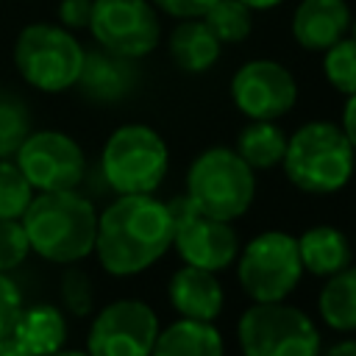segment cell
Wrapping results in <instances>:
<instances>
[{"instance_id": "obj_1", "label": "cell", "mask_w": 356, "mask_h": 356, "mask_svg": "<svg viewBox=\"0 0 356 356\" xmlns=\"http://www.w3.org/2000/svg\"><path fill=\"white\" fill-rule=\"evenodd\" d=\"M172 217L153 195H117L97 214L95 250L111 275H136L153 267L172 248Z\"/></svg>"}, {"instance_id": "obj_2", "label": "cell", "mask_w": 356, "mask_h": 356, "mask_svg": "<svg viewBox=\"0 0 356 356\" xmlns=\"http://www.w3.org/2000/svg\"><path fill=\"white\" fill-rule=\"evenodd\" d=\"M28 245L47 261L75 264L95 250L97 211L75 189L39 192L19 217Z\"/></svg>"}, {"instance_id": "obj_3", "label": "cell", "mask_w": 356, "mask_h": 356, "mask_svg": "<svg viewBox=\"0 0 356 356\" xmlns=\"http://www.w3.org/2000/svg\"><path fill=\"white\" fill-rule=\"evenodd\" d=\"M281 167L292 186L306 195L339 192L356 167V150L345 131L328 120L303 122L289 139Z\"/></svg>"}, {"instance_id": "obj_4", "label": "cell", "mask_w": 356, "mask_h": 356, "mask_svg": "<svg viewBox=\"0 0 356 356\" xmlns=\"http://www.w3.org/2000/svg\"><path fill=\"white\" fill-rule=\"evenodd\" d=\"M186 195L195 209L214 220L242 217L256 197V175L234 147H206L186 170Z\"/></svg>"}, {"instance_id": "obj_5", "label": "cell", "mask_w": 356, "mask_h": 356, "mask_svg": "<svg viewBox=\"0 0 356 356\" xmlns=\"http://www.w3.org/2000/svg\"><path fill=\"white\" fill-rule=\"evenodd\" d=\"M170 170V150L161 134L145 122H128L108 134L100 153V172L117 195H153Z\"/></svg>"}, {"instance_id": "obj_6", "label": "cell", "mask_w": 356, "mask_h": 356, "mask_svg": "<svg viewBox=\"0 0 356 356\" xmlns=\"http://www.w3.org/2000/svg\"><path fill=\"white\" fill-rule=\"evenodd\" d=\"M83 53L86 47L64 25L31 22L17 33L14 67L28 86L47 95H58L75 86Z\"/></svg>"}, {"instance_id": "obj_7", "label": "cell", "mask_w": 356, "mask_h": 356, "mask_svg": "<svg viewBox=\"0 0 356 356\" xmlns=\"http://www.w3.org/2000/svg\"><path fill=\"white\" fill-rule=\"evenodd\" d=\"M303 278L298 236L261 231L236 253V281L253 303L286 300Z\"/></svg>"}, {"instance_id": "obj_8", "label": "cell", "mask_w": 356, "mask_h": 356, "mask_svg": "<svg viewBox=\"0 0 356 356\" xmlns=\"http://www.w3.org/2000/svg\"><path fill=\"white\" fill-rule=\"evenodd\" d=\"M242 356H320V331L306 312L278 303H253L236 323Z\"/></svg>"}, {"instance_id": "obj_9", "label": "cell", "mask_w": 356, "mask_h": 356, "mask_svg": "<svg viewBox=\"0 0 356 356\" xmlns=\"http://www.w3.org/2000/svg\"><path fill=\"white\" fill-rule=\"evenodd\" d=\"M89 33L97 47L139 61L159 47L161 19L150 0H92Z\"/></svg>"}, {"instance_id": "obj_10", "label": "cell", "mask_w": 356, "mask_h": 356, "mask_svg": "<svg viewBox=\"0 0 356 356\" xmlns=\"http://www.w3.org/2000/svg\"><path fill=\"white\" fill-rule=\"evenodd\" d=\"M17 167L39 192L78 189L86 178V156L64 131H31L14 153Z\"/></svg>"}, {"instance_id": "obj_11", "label": "cell", "mask_w": 356, "mask_h": 356, "mask_svg": "<svg viewBox=\"0 0 356 356\" xmlns=\"http://www.w3.org/2000/svg\"><path fill=\"white\" fill-rule=\"evenodd\" d=\"M159 337V317L145 300L122 298L103 306L86 337L89 356H150Z\"/></svg>"}, {"instance_id": "obj_12", "label": "cell", "mask_w": 356, "mask_h": 356, "mask_svg": "<svg viewBox=\"0 0 356 356\" xmlns=\"http://www.w3.org/2000/svg\"><path fill=\"white\" fill-rule=\"evenodd\" d=\"M231 100L248 120H278L298 103V81L281 61L250 58L231 78Z\"/></svg>"}, {"instance_id": "obj_13", "label": "cell", "mask_w": 356, "mask_h": 356, "mask_svg": "<svg viewBox=\"0 0 356 356\" xmlns=\"http://www.w3.org/2000/svg\"><path fill=\"white\" fill-rule=\"evenodd\" d=\"M172 248L184 259V264L220 273L236 261L239 236L225 220H214L206 214H192L172 231Z\"/></svg>"}, {"instance_id": "obj_14", "label": "cell", "mask_w": 356, "mask_h": 356, "mask_svg": "<svg viewBox=\"0 0 356 356\" xmlns=\"http://www.w3.org/2000/svg\"><path fill=\"white\" fill-rule=\"evenodd\" d=\"M75 86L92 103H120L139 86V67L134 58L95 47L83 53Z\"/></svg>"}, {"instance_id": "obj_15", "label": "cell", "mask_w": 356, "mask_h": 356, "mask_svg": "<svg viewBox=\"0 0 356 356\" xmlns=\"http://www.w3.org/2000/svg\"><path fill=\"white\" fill-rule=\"evenodd\" d=\"M350 14L353 11L345 0H300L289 22L292 39L309 53H323L348 36Z\"/></svg>"}, {"instance_id": "obj_16", "label": "cell", "mask_w": 356, "mask_h": 356, "mask_svg": "<svg viewBox=\"0 0 356 356\" xmlns=\"http://www.w3.org/2000/svg\"><path fill=\"white\" fill-rule=\"evenodd\" d=\"M167 298H170V306L181 317L206 320V323H211L222 312V303H225L222 284L217 281V273L200 270L192 264H184L170 275Z\"/></svg>"}, {"instance_id": "obj_17", "label": "cell", "mask_w": 356, "mask_h": 356, "mask_svg": "<svg viewBox=\"0 0 356 356\" xmlns=\"http://www.w3.org/2000/svg\"><path fill=\"white\" fill-rule=\"evenodd\" d=\"M167 53H170V61L181 72L200 75L217 64V58L222 53V42L211 33V28L203 22V17L178 19V25L170 31Z\"/></svg>"}, {"instance_id": "obj_18", "label": "cell", "mask_w": 356, "mask_h": 356, "mask_svg": "<svg viewBox=\"0 0 356 356\" xmlns=\"http://www.w3.org/2000/svg\"><path fill=\"white\" fill-rule=\"evenodd\" d=\"M298 253L303 273L328 278L348 264H353V245L350 239L334 225H314L298 236Z\"/></svg>"}, {"instance_id": "obj_19", "label": "cell", "mask_w": 356, "mask_h": 356, "mask_svg": "<svg viewBox=\"0 0 356 356\" xmlns=\"http://www.w3.org/2000/svg\"><path fill=\"white\" fill-rule=\"evenodd\" d=\"M150 356H225V342L211 323L181 317L159 328Z\"/></svg>"}, {"instance_id": "obj_20", "label": "cell", "mask_w": 356, "mask_h": 356, "mask_svg": "<svg viewBox=\"0 0 356 356\" xmlns=\"http://www.w3.org/2000/svg\"><path fill=\"white\" fill-rule=\"evenodd\" d=\"M11 337L31 353V356H47L58 348H64L67 339V320L64 314L50 306V303H36V306H22L17 325Z\"/></svg>"}, {"instance_id": "obj_21", "label": "cell", "mask_w": 356, "mask_h": 356, "mask_svg": "<svg viewBox=\"0 0 356 356\" xmlns=\"http://www.w3.org/2000/svg\"><path fill=\"white\" fill-rule=\"evenodd\" d=\"M286 131L275 120H250L236 134V153L250 170H273L286 153Z\"/></svg>"}, {"instance_id": "obj_22", "label": "cell", "mask_w": 356, "mask_h": 356, "mask_svg": "<svg viewBox=\"0 0 356 356\" xmlns=\"http://www.w3.org/2000/svg\"><path fill=\"white\" fill-rule=\"evenodd\" d=\"M317 312L328 328L342 334L356 331V267L353 264L325 278L317 295Z\"/></svg>"}, {"instance_id": "obj_23", "label": "cell", "mask_w": 356, "mask_h": 356, "mask_svg": "<svg viewBox=\"0 0 356 356\" xmlns=\"http://www.w3.org/2000/svg\"><path fill=\"white\" fill-rule=\"evenodd\" d=\"M203 22L222 44H239L253 31V11L242 0H217L203 14Z\"/></svg>"}, {"instance_id": "obj_24", "label": "cell", "mask_w": 356, "mask_h": 356, "mask_svg": "<svg viewBox=\"0 0 356 356\" xmlns=\"http://www.w3.org/2000/svg\"><path fill=\"white\" fill-rule=\"evenodd\" d=\"M28 134L31 111L25 100L8 89H0V159H11Z\"/></svg>"}, {"instance_id": "obj_25", "label": "cell", "mask_w": 356, "mask_h": 356, "mask_svg": "<svg viewBox=\"0 0 356 356\" xmlns=\"http://www.w3.org/2000/svg\"><path fill=\"white\" fill-rule=\"evenodd\" d=\"M323 75L339 95L348 97L356 92V39L342 36L328 50H323Z\"/></svg>"}, {"instance_id": "obj_26", "label": "cell", "mask_w": 356, "mask_h": 356, "mask_svg": "<svg viewBox=\"0 0 356 356\" xmlns=\"http://www.w3.org/2000/svg\"><path fill=\"white\" fill-rule=\"evenodd\" d=\"M33 197V186L11 159H0V220H19Z\"/></svg>"}, {"instance_id": "obj_27", "label": "cell", "mask_w": 356, "mask_h": 356, "mask_svg": "<svg viewBox=\"0 0 356 356\" xmlns=\"http://www.w3.org/2000/svg\"><path fill=\"white\" fill-rule=\"evenodd\" d=\"M61 300L75 317H86L95 309L92 278L81 267H67L61 273Z\"/></svg>"}, {"instance_id": "obj_28", "label": "cell", "mask_w": 356, "mask_h": 356, "mask_svg": "<svg viewBox=\"0 0 356 356\" xmlns=\"http://www.w3.org/2000/svg\"><path fill=\"white\" fill-rule=\"evenodd\" d=\"M31 253L28 234L19 220H0V273L17 270Z\"/></svg>"}, {"instance_id": "obj_29", "label": "cell", "mask_w": 356, "mask_h": 356, "mask_svg": "<svg viewBox=\"0 0 356 356\" xmlns=\"http://www.w3.org/2000/svg\"><path fill=\"white\" fill-rule=\"evenodd\" d=\"M19 312H22V295L17 284L6 273H0V339L11 337Z\"/></svg>"}, {"instance_id": "obj_30", "label": "cell", "mask_w": 356, "mask_h": 356, "mask_svg": "<svg viewBox=\"0 0 356 356\" xmlns=\"http://www.w3.org/2000/svg\"><path fill=\"white\" fill-rule=\"evenodd\" d=\"M156 11L172 17V19H197L203 17L217 0H150Z\"/></svg>"}, {"instance_id": "obj_31", "label": "cell", "mask_w": 356, "mask_h": 356, "mask_svg": "<svg viewBox=\"0 0 356 356\" xmlns=\"http://www.w3.org/2000/svg\"><path fill=\"white\" fill-rule=\"evenodd\" d=\"M92 19V0H61L58 3V25L67 31L89 28Z\"/></svg>"}, {"instance_id": "obj_32", "label": "cell", "mask_w": 356, "mask_h": 356, "mask_svg": "<svg viewBox=\"0 0 356 356\" xmlns=\"http://www.w3.org/2000/svg\"><path fill=\"white\" fill-rule=\"evenodd\" d=\"M167 211H170V217H172V225H178V222H184L186 217L197 214V209H195V203L189 200V195L170 197V200H167Z\"/></svg>"}, {"instance_id": "obj_33", "label": "cell", "mask_w": 356, "mask_h": 356, "mask_svg": "<svg viewBox=\"0 0 356 356\" xmlns=\"http://www.w3.org/2000/svg\"><path fill=\"white\" fill-rule=\"evenodd\" d=\"M339 128L345 131L348 142H350V145H353V150H356V92H353V95H348V100H345Z\"/></svg>"}, {"instance_id": "obj_34", "label": "cell", "mask_w": 356, "mask_h": 356, "mask_svg": "<svg viewBox=\"0 0 356 356\" xmlns=\"http://www.w3.org/2000/svg\"><path fill=\"white\" fill-rule=\"evenodd\" d=\"M323 356H356V339H342V342H334Z\"/></svg>"}, {"instance_id": "obj_35", "label": "cell", "mask_w": 356, "mask_h": 356, "mask_svg": "<svg viewBox=\"0 0 356 356\" xmlns=\"http://www.w3.org/2000/svg\"><path fill=\"white\" fill-rule=\"evenodd\" d=\"M0 356H31L14 337H6V339H0Z\"/></svg>"}, {"instance_id": "obj_36", "label": "cell", "mask_w": 356, "mask_h": 356, "mask_svg": "<svg viewBox=\"0 0 356 356\" xmlns=\"http://www.w3.org/2000/svg\"><path fill=\"white\" fill-rule=\"evenodd\" d=\"M250 11H270V8H278L284 0H242Z\"/></svg>"}, {"instance_id": "obj_37", "label": "cell", "mask_w": 356, "mask_h": 356, "mask_svg": "<svg viewBox=\"0 0 356 356\" xmlns=\"http://www.w3.org/2000/svg\"><path fill=\"white\" fill-rule=\"evenodd\" d=\"M47 356H89V353L86 350H64V348H58V350H53Z\"/></svg>"}, {"instance_id": "obj_38", "label": "cell", "mask_w": 356, "mask_h": 356, "mask_svg": "<svg viewBox=\"0 0 356 356\" xmlns=\"http://www.w3.org/2000/svg\"><path fill=\"white\" fill-rule=\"evenodd\" d=\"M348 36L356 39V14H350V25H348Z\"/></svg>"}]
</instances>
